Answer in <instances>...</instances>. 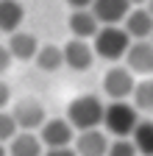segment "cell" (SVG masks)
I'll list each match as a JSON object with an SVG mask.
<instances>
[{"label":"cell","instance_id":"4","mask_svg":"<svg viewBox=\"0 0 153 156\" xmlns=\"http://www.w3.org/2000/svg\"><path fill=\"white\" fill-rule=\"evenodd\" d=\"M11 117H14L17 128H23V131H36L47 120L45 106L36 101V98H23V101H17L14 109H11Z\"/></svg>","mask_w":153,"mask_h":156},{"label":"cell","instance_id":"16","mask_svg":"<svg viewBox=\"0 0 153 156\" xmlns=\"http://www.w3.org/2000/svg\"><path fill=\"white\" fill-rule=\"evenodd\" d=\"M36 64H39V70L45 73H56L61 64H64V50L56 48V45H42L39 50H36Z\"/></svg>","mask_w":153,"mask_h":156},{"label":"cell","instance_id":"26","mask_svg":"<svg viewBox=\"0 0 153 156\" xmlns=\"http://www.w3.org/2000/svg\"><path fill=\"white\" fill-rule=\"evenodd\" d=\"M148 11H150V14H153V0H150V9H148Z\"/></svg>","mask_w":153,"mask_h":156},{"label":"cell","instance_id":"3","mask_svg":"<svg viewBox=\"0 0 153 156\" xmlns=\"http://www.w3.org/2000/svg\"><path fill=\"white\" fill-rule=\"evenodd\" d=\"M139 123V112L137 106H128L125 101H111L103 112V126L109 134H114L117 140H123V136H131L134 128H137Z\"/></svg>","mask_w":153,"mask_h":156},{"label":"cell","instance_id":"19","mask_svg":"<svg viewBox=\"0 0 153 156\" xmlns=\"http://www.w3.org/2000/svg\"><path fill=\"white\" fill-rule=\"evenodd\" d=\"M106 156H137V145H134L128 136H123V140L109 142V153Z\"/></svg>","mask_w":153,"mask_h":156},{"label":"cell","instance_id":"11","mask_svg":"<svg viewBox=\"0 0 153 156\" xmlns=\"http://www.w3.org/2000/svg\"><path fill=\"white\" fill-rule=\"evenodd\" d=\"M123 23H125L123 28L131 39H150L153 36V14L148 9H131Z\"/></svg>","mask_w":153,"mask_h":156},{"label":"cell","instance_id":"20","mask_svg":"<svg viewBox=\"0 0 153 156\" xmlns=\"http://www.w3.org/2000/svg\"><path fill=\"white\" fill-rule=\"evenodd\" d=\"M14 134H17V123H14L11 112H3V109H0V142H11Z\"/></svg>","mask_w":153,"mask_h":156},{"label":"cell","instance_id":"15","mask_svg":"<svg viewBox=\"0 0 153 156\" xmlns=\"http://www.w3.org/2000/svg\"><path fill=\"white\" fill-rule=\"evenodd\" d=\"M25 20V9L17 0H0V31L14 34Z\"/></svg>","mask_w":153,"mask_h":156},{"label":"cell","instance_id":"5","mask_svg":"<svg viewBox=\"0 0 153 156\" xmlns=\"http://www.w3.org/2000/svg\"><path fill=\"white\" fill-rule=\"evenodd\" d=\"M39 140L47 151L50 148H70L75 142V131H72L70 120L53 117V120H45V126L39 128Z\"/></svg>","mask_w":153,"mask_h":156},{"label":"cell","instance_id":"23","mask_svg":"<svg viewBox=\"0 0 153 156\" xmlns=\"http://www.w3.org/2000/svg\"><path fill=\"white\" fill-rule=\"evenodd\" d=\"M6 103H9V84L0 81V109H3Z\"/></svg>","mask_w":153,"mask_h":156},{"label":"cell","instance_id":"18","mask_svg":"<svg viewBox=\"0 0 153 156\" xmlns=\"http://www.w3.org/2000/svg\"><path fill=\"white\" fill-rule=\"evenodd\" d=\"M131 98H134V106H137V112H153V78L139 81L137 87H134Z\"/></svg>","mask_w":153,"mask_h":156},{"label":"cell","instance_id":"17","mask_svg":"<svg viewBox=\"0 0 153 156\" xmlns=\"http://www.w3.org/2000/svg\"><path fill=\"white\" fill-rule=\"evenodd\" d=\"M131 142L137 145V153L153 156V123L150 120H139L137 128H134V134H131Z\"/></svg>","mask_w":153,"mask_h":156},{"label":"cell","instance_id":"2","mask_svg":"<svg viewBox=\"0 0 153 156\" xmlns=\"http://www.w3.org/2000/svg\"><path fill=\"white\" fill-rule=\"evenodd\" d=\"M128 45H131V36L125 34L123 25H100V31L95 34V42H92L95 56L106 58V62L123 58L125 50H128Z\"/></svg>","mask_w":153,"mask_h":156},{"label":"cell","instance_id":"9","mask_svg":"<svg viewBox=\"0 0 153 156\" xmlns=\"http://www.w3.org/2000/svg\"><path fill=\"white\" fill-rule=\"evenodd\" d=\"M89 9L100 25H120L131 11V0H95Z\"/></svg>","mask_w":153,"mask_h":156},{"label":"cell","instance_id":"13","mask_svg":"<svg viewBox=\"0 0 153 156\" xmlns=\"http://www.w3.org/2000/svg\"><path fill=\"white\" fill-rule=\"evenodd\" d=\"M42 148H45L42 140L33 131H23V134H14L11 136L9 156H42Z\"/></svg>","mask_w":153,"mask_h":156},{"label":"cell","instance_id":"27","mask_svg":"<svg viewBox=\"0 0 153 156\" xmlns=\"http://www.w3.org/2000/svg\"><path fill=\"white\" fill-rule=\"evenodd\" d=\"M131 3H145V0H131Z\"/></svg>","mask_w":153,"mask_h":156},{"label":"cell","instance_id":"24","mask_svg":"<svg viewBox=\"0 0 153 156\" xmlns=\"http://www.w3.org/2000/svg\"><path fill=\"white\" fill-rule=\"evenodd\" d=\"M67 3H70L72 9H89V6L95 3V0H67Z\"/></svg>","mask_w":153,"mask_h":156},{"label":"cell","instance_id":"10","mask_svg":"<svg viewBox=\"0 0 153 156\" xmlns=\"http://www.w3.org/2000/svg\"><path fill=\"white\" fill-rule=\"evenodd\" d=\"M78 156H106L109 153V140L100 128H89V131H81L75 136V148H72Z\"/></svg>","mask_w":153,"mask_h":156},{"label":"cell","instance_id":"12","mask_svg":"<svg viewBox=\"0 0 153 156\" xmlns=\"http://www.w3.org/2000/svg\"><path fill=\"white\" fill-rule=\"evenodd\" d=\"M70 31L75 34V39H95V34L100 31V23L92 14V9H75L70 17Z\"/></svg>","mask_w":153,"mask_h":156},{"label":"cell","instance_id":"8","mask_svg":"<svg viewBox=\"0 0 153 156\" xmlns=\"http://www.w3.org/2000/svg\"><path fill=\"white\" fill-rule=\"evenodd\" d=\"M61 50H64V64L72 67V70H78V73H84V70H89L95 64V48L86 42V39H75L72 36Z\"/></svg>","mask_w":153,"mask_h":156},{"label":"cell","instance_id":"1","mask_svg":"<svg viewBox=\"0 0 153 156\" xmlns=\"http://www.w3.org/2000/svg\"><path fill=\"white\" fill-rule=\"evenodd\" d=\"M103 112H106V106L98 95H78L67 109V120L72 128L89 131V128H98L103 123Z\"/></svg>","mask_w":153,"mask_h":156},{"label":"cell","instance_id":"25","mask_svg":"<svg viewBox=\"0 0 153 156\" xmlns=\"http://www.w3.org/2000/svg\"><path fill=\"white\" fill-rule=\"evenodd\" d=\"M0 156H9V151L3 148V142H0Z\"/></svg>","mask_w":153,"mask_h":156},{"label":"cell","instance_id":"6","mask_svg":"<svg viewBox=\"0 0 153 156\" xmlns=\"http://www.w3.org/2000/svg\"><path fill=\"white\" fill-rule=\"evenodd\" d=\"M125 67L131 73H139V75H150L153 73V39H134L125 50Z\"/></svg>","mask_w":153,"mask_h":156},{"label":"cell","instance_id":"22","mask_svg":"<svg viewBox=\"0 0 153 156\" xmlns=\"http://www.w3.org/2000/svg\"><path fill=\"white\" fill-rule=\"evenodd\" d=\"M45 156H78V153H75L72 148H50Z\"/></svg>","mask_w":153,"mask_h":156},{"label":"cell","instance_id":"14","mask_svg":"<svg viewBox=\"0 0 153 156\" xmlns=\"http://www.w3.org/2000/svg\"><path fill=\"white\" fill-rule=\"evenodd\" d=\"M6 48L11 50L14 58H20V62H28V58H33L36 50H39V45H36V36L28 34V31H14Z\"/></svg>","mask_w":153,"mask_h":156},{"label":"cell","instance_id":"7","mask_svg":"<svg viewBox=\"0 0 153 156\" xmlns=\"http://www.w3.org/2000/svg\"><path fill=\"white\" fill-rule=\"evenodd\" d=\"M134 87H137V81H134V73L128 67H111L103 75V92L111 98V101H123V98H128L134 92Z\"/></svg>","mask_w":153,"mask_h":156},{"label":"cell","instance_id":"21","mask_svg":"<svg viewBox=\"0 0 153 156\" xmlns=\"http://www.w3.org/2000/svg\"><path fill=\"white\" fill-rule=\"evenodd\" d=\"M11 58H14L11 50H9L6 45H0V73H6V70L11 67Z\"/></svg>","mask_w":153,"mask_h":156}]
</instances>
